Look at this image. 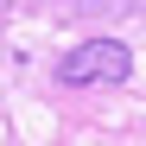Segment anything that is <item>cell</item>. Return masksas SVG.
<instances>
[{
	"instance_id": "1",
	"label": "cell",
	"mask_w": 146,
	"mask_h": 146,
	"mask_svg": "<svg viewBox=\"0 0 146 146\" xmlns=\"http://www.w3.org/2000/svg\"><path fill=\"white\" fill-rule=\"evenodd\" d=\"M133 76V51L121 38H89L76 44L64 64H57V83L64 89H89V83H127Z\"/></svg>"
}]
</instances>
